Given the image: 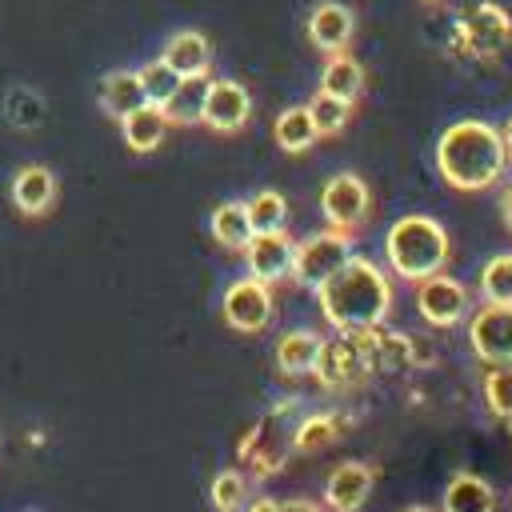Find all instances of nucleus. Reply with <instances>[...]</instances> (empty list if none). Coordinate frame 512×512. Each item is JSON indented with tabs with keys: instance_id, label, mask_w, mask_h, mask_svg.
Wrapping results in <instances>:
<instances>
[{
	"instance_id": "f257e3e1",
	"label": "nucleus",
	"mask_w": 512,
	"mask_h": 512,
	"mask_svg": "<svg viewBox=\"0 0 512 512\" xmlns=\"http://www.w3.org/2000/svg\"><path fill=\"white\" fill-rule=\"evenodd\" d=\"M320 300L324 320L336 332H364L384 324L388 308H392V284L380 272V264L364 260V256H348L324 284L312 288Z\"/></svg>"
},
{
	"instance_id": "f03ea898",
	"label": "nucleus",
	"mask_w": 512,
	"mask_h": 512,
	"mask_svg": "<svg viewBox=\"0 0 512 512\" xmlns=\"http://www.w3.org/2000/svg\"><path fill=\"white\" fill-rule=\"evenodd\" d=\"M508 152L500 140V128L484 120H456L436 140V168L448 188L456 192H480L492 188L504 176Z\"/></svg>"
},
{
	"instance_id": "7ed1b4c3",
	"label": "nucleus",
	"mask_w": 512,
	"mask_h": 512,
	"mask_svg": "<svg viewBox=\"0 0 512 512\" xmlns=\"http://www.w3.org/2000/svg\"><path fill=\"white\" fill-rule=\"evenodd\" d=\"M384 256L388 268L404 280H424L432 272H444L448 264V232L440 220L408 212L400 220H392L388 236H384Z\"/></svg>"
},
{
	"instance_id": "20e7f679",
	"label": "nucleus",
	"mask_w": 512,
	"mask_h": 512,
	"mask_svg": "<svg viewBox=\"0 0 512 512\" xmlns=\"http://www.w3.org/2000/svg\"><path fill=\"white\" fill-rule=\"evenodd\" d=\"M348 256H352L348 232L324 228V232H312L308 240L296 244V252H292V272H288V276H292L296 284H304V288H316V284H324Z\"/></svg>"
},
{
	"instance_id": "39448f33",
	"label": "nucleus",
	"mask_w": 512,
	"mask_h": 512,
	"mask_svg": "<svg viewBox=\"0 0 512 512\" xmlns=\"http://www.w3.org/2000/svg\"><path fill=\"white\" fill-rule=\"evenodd\" d=\"M320 208H324V220L336 228V232H352L368 220V208H372V192L360 176L352 172H340L332 176L324 188H320Z\"/></svg>"
},
{
	"instance_id": "423d86ee",
	"label": "nucleus",
	"mask_w": 512,
	"mask_h": 512,
	"mask_svg": "<svg viewBox=\"0 0 512 512\" xmlns=\"http://www.w3.org/2000/svg\"><path fill=\"white\" fill-rule=\"evenodd\" d=\"M220 312H224V324L236 332H264L272 320V288L264 280L244 276V280L224 288Z\"/></svg>"
},
{
	"instance_id": "0eeeda50",
	"label": "nucleus",
	"mask_w": 512,
	"mask_h": 512,
	"mask_svg": "<svg viewBox=\"0 0 512 512\" xmlns=\"http://www.w3.org/2000/svg\"><path fill=\"white\" fill-rule=\"evenodd\" d=\"M416 308L432 328H452L468 316V288L444 272H432L416 288Z\"/></svg>"
},
{
	"instance_id": "6e6552de",
	"label": "nucleus",
	"mask_w": 512,
	"mask_h": 512,
	"mask_svg": "<svg viewBox=\"0 0 512 512\" xmlns=\"http://www.w3.org/2000/svg\"><path fill=\"white\" fill-rule=\"evenodd\" d=\"M252 116V96L240 80H208L204 92V108H200V124L212 132H240Z\"/></svg>"
},
{
	"instance_id": "1a4fd4ad",
	"label": "nucleus",
	"mask_w": 512,
	"mask_h": 512,
	"mask_svg": "<svg viewBox=\"0 0 512 512\" xmlns=\"http://www.w3.org/2000/svg\"><path fill=\"white\" fill-rule=\"evenodd\" d=\"M472 352L488 364H512V304H484L468 320Z\"/></svg>"
},
{
	"instance_id": "9d476101",
	"label": "nucleus",
	"mask_w": 512,
	"mask_h": 512,
	"mask_svg": "<svg viewBox=\"0 0 512 512\" xmlns=\"http://www.w3.org/2000/svg\"><path fill=\"white\" fill-rule=\"evenodd\" d=\"M280 416H284V404L276 412H268L252 432L248 440L240 444V460L256 472V476H272L280 468V460L288 456L292 448V428H280Z\"/></svg>"
},
{
	"instance_id": "9b49d317",
	"label": "nucleus",
	"mask_w": 512,
	"mask_h": 512,
	"mask_svg": "<svg viewBox=\"0 0 512 512\" xmlns=\"http://www.w3.org/2000/svg\"><path fill=\"white\" fill-rule=\"evenodd\" d=\"M292 252H296V240L280 228V232H252V240L244 244V260H248V276L252 280H264V284H276L292 272Z\"/></svg>"
},
{
	"instance_id": "f8f14e48",
	"label": "nucleus",
	"mask_w": 512,
	"mask_h": 512,
	"mask_svg": "<svg viewBox=\"0 0 512 512\" xmlns=\"http://www.w3.org/2000/svg\"><path fill=\"white\" fill-rule=\"evenodd\" d=\"M60 188H56V172L48 164H20L12 172V184H8V200L20 216H44L52 212Z\"/></svg>"
},
{
	"instance_id": "ddd939ff",
	"label": "nucleus",
	"mask_w": 512,
	"mask_h": 512,
	"mask_svg": "<svg viewBox=\"0 0 512 512\" xmlns=\"http://www.w3.org/2000/svg\"><path fill=\"white\" fill-rule=\"evenodd\" d=\"M372 480L376 472L364 464V460H348V464H336L324 480V504L332 512H360L368 492H372Z\"/></svg>"
},
{
	"instance_id": "4468645a",
	"label": "nucleus",
	"mask_w": 512,
	"mask_h": 512,
	"mask_svg": "<svg viewBox=\"0 0 512 512\" xmlns=\"http://www.w3.org/2000/svg\"><path fill=\"white\" fill-rule=\"evenodd\" d=\"M352 32H356V16H352V8H344L340 0H324V4H316L312 8V16H308V40L320 48V52H344L348 48V40H352Z\"/></svg>"
},
{
	"instance_id": "2eb2a0df",
	"label": "nucleus",
	"mask_w": 512,
	"mask_h": 512,
	"mask_svg": "<svg viewBox=\"0 0 512 512\" xmlns=\"http://www.w3.org/2000/svg\"><path fill=\"white\" fill-rule=\"evenodd\" d=\"M160 60H164L176 76H208V68H212V44H208L204 32L180 28V32H172V36L164 40Z\"/></svg>"
},
{
	"instance_id": "dca6fc26",
	"label": "nucleus",
	"mask_w": 512,
	"mask_h": 512,
	"mask_svg": "<svg viewBox=\"0 0 512 512\" xmlns=\"http://www.w3.org/2000/svg\"><path fill=\"white\" fill-rule=\"evenodd\" d=\"M508 36H512V24H508L504 8H496V4H476L460 24V40H468L480 56L500 52L508 44Z\"/></svg>"
},
{
	"instance_id": "f3484780",
	"label": "nucleus",
	"mask_w": 512,
	"mask_h": 512,
	"mask_svg": "<svg viewBox=\"0 0 512 512\" xmlns=\"http://www.w3.org/2000/svg\"><path fill=\"white\" fill-rule=\"evenodd\" d=\"M168 116H164V108L160 104H140V108H132L128 116H120V136H124V144L132 148V152H156L160 144H164V136H168Z\"/></svg>"
},
{
	"instance_id": "a211bd4d",
	"label": "nucleus",
	"mask_w": 512,
	"mask_h": 512,
	"mask_svg": "<svg viewBox=\"0 0 512 512\" xmlns=\"http://www.w3.org/2000/svg\"><path fill=\"white\" fill-rule=\"evenodd\" d=\"M96 100H100V108H104L112 120H120V116H128L132 108L148 104L136 68H112V72H104V76H100V92H96Z\"/></svg>"
},
{
	"instance_id": "6ab92c4d",
	"label": "nucleus",
	"mask_w": 512,
	"mask_h": 512,
	"mask_svg": "<svg viewBox=\"0 0 512 512\" xmlns=\"http://www.w3.org/2000/svg\"><path fill=\"white\" fill-rule=\"evenodd\" d=\"M320 348H324V336L312 332V328H296V332H284L276 340V368L284 376H308L320 360Z\"/></svg>"
},
{
	"instance_id": "aec40b11",
	"label": "nucleus",
	"mask_w": 512,
	"mask_h": 512,
	"mask_svg": "<svg viewBox=\"0 0 512 512\" xmlns=\"http://www.w3.org/2000/svg\"><path fill=\"white\" fill-rule=\"evenodd\" d=\"M440 512H496V492L488 480H480L472 472H456L444 488Z\"/></svg>"
},
{
	"instance_id": "412c9836",
	"label": "nucleus",
	"mask_w": 512,
	"mask_h": 512,
	"mask_svg": "<svg viewBox=\"0 0 512 512\" xmlns=\"http://www.w3.org/2000/svg\"><path fill=\"white\" fill-rule=\"evenodd\" d=\"M208 228H212V240H216L220 248H232V252H244V244L252 240V224H248L244 200H224V204H216Z\"/></svg>"
},
{
	"instance_id": "4be33fe9",
	"label": "nucleus",
	"mask_w": 512,
	"mask_h": 512,
	"mask_svg": "<svg viewBox=\"0 0 512 512\" xmlns=\"http://www.w3.org/2000/svg\"><path fill=\"white\" fill-rule=\"evenodd\" d=\"M320 92L356 104L360 92H364V68H360L348 52H332L328 64H324V76H320Z\"/></svg>"
},
{
	"instance_id": "5701e85b",
	"label": "nucleus",
	"mask_w": 512,
	"mask_h": 512,
	"mask_svg": "<svg viewBox=\"0 0 512 512\" xmlns=\"http://www.w3.org/2000/svg\"><path fill=\"white\" fill-rule=\"evenodd\" d=\"M204 92H208V76H184L176 84V92L160 104L168 124H200V108H204Z\"/></svg>"
},
{
	"instance_id": "b1692460",
	"label": "nucleus",
	"mask_w": 512,
	"mask_h": 512,
	"mask_svg": "<svg viewBox=\"0 0 512 512\" xmlns=\"http://www.w3.org/2000/svg\"><path fill=\"white\" fill-rule=\"evenodd\" d=\"M272 136H276V144H280L284 152H308V148L320 140V136H316V124H312V116H308L304 104L280 112L276 124H272Z\"/></svg>"
},
{
	"instance_id": "393cba45",
	"label": "nucleus",
	"mask_w": 512,
	"mask_h": 512,
	"mask_svg": "<svg viewBox=\"0 0 512 512\" xmlns=\"http://www.w3.org/2000/svg\"><path fill=\"white\" fill-rule=\"evenodd\" d=\"M252 232H280L288 224V200L276 188H260L252 200H244Z\"/></svg>"
},
{
	"instance_id": "a878e982",
	"label": "nucleus",
	"mask_w": 512,
	"mask_h": 512,
	"mask_svg": "<svg viewBox=\"0 0 512 512\" xmlns=\"http://www.w3.org/2000/svg\"><path fill=\"white\" fill-rule=\"evenodd\" d=\"M336 436H340V416L316 412V416H304V420L292 428V448H296V452H316V448H328Z\"/></svg>"
},
{
	"instance_id": "bb28decb",
	"label": "nucleus",
	"mask_w": 512,
	"mask_h": 512,
	"mask_svg": "<svg viewBox=\"0 0 512 512\" xmlns=\"http://www.w3.org/2000/svg\"><path fill=\"white\" fill-rule=\"evenodd\" d=\"M480 296L484 304H512V252H496L480 268Z\"/></svg>"
},
{
	"instance_id": "cd10ccee",
	"label": "nucleus",
	"mask_w": 512,
	"mask_h": 512,
	"mask_svg": "<svg viewBox=\"0 0 512 512\" xmlns=\"http://www.w3.org/2000/svg\"><path fill=\"white\" fill-rule=\"evenodd\" d=\"M304 108H308V116H312V124H316V136H336V132H344V124H348V116H352V104H348V100H336V96H328V92H320V88H316V96H312Z\"/></svg>"
},
{
	"instance_id": "c85d7f7f",
	"label": "nucleus",
	"mask_w": 512,
	"mask_h": 512,
	"mask_svg": "<svg viewBox=\"0 0 512 512\" xmlns=\"http://www.w3.org/2000/svg\"><path fill=\"white\" fill-rule=\"evenodd\" d=\"M136 76H140V88H144V100H148V104H164V100L176 92V84L184 80V76H176L160 56L148 60V64H140Z\"/></svg>"
},
{
	"instance_id": "c756f323",
	"label": "nucleus",
	"mask_w": 512,
	"mask_h": 512,
	"mask_svg": "<svg viewBox=\"0 0 512 512\" xmlns=\"http://www.w3.org/2000/svg\"><path fill=\"white\" fill-rule=\"evenodd\" d=\"M208 496H212V508L216 512H240L244 508V496H248V480L236 468H224V472H216Z\"/></svg>"
},
{
	"instance_id": "7c9ffc66",
	"label": "nucleus",
	"mask_w": 512,
	"mask_h": 512,
	"mask_svg": "<svg viewBox=\"0 0 512 512\" xmlns=\"http://www.w3.org/2000/svg\"><path fill=\"white\" fill-rule=\"evenodd\" d=\"M484 400L496 416H512V364H496L488 376H484Z\"/></svg>"
},
{
	"instance_id": "2f4dec72",
	"label": "nucleus",
	"mask_w": 512,
	"mask_h": 512,
	"mask_svg": "<svg viewBox=\"0 0 512 512\" xmlns=\"http://www.w3.org/2000/svg\"><path fill=\"white\" fill-rule=\"evenodd\" d=\"M4 108H8V124H16V128H36L40 124V112H44L40 96L28 92V88H12L4 96Z\"/></svg>"
},
{
	"instance_id": "473e14b6",
	"label": "nucleus",
	"mask_w": 512,
	"mask_h": 512,
	"mask_svg": "<svg viewBox=\"0 0 512 512\" xmlns=\"http://www.w3.org/2000/svg\"><path fill=\"white\" fill-rule=\"evenodd\" d=\"M276 512H324V508L312 500H284V504H276Z\"/></svg>"
},
{
	"instance_id": "72a5a7b5",
	"label": "nucleus",
	"mask_w": 512,
	"mask_h": 512,
	"mask_svg": "<svg viewBox=\"0 0 512 512\" xmlns=\"http://www.w3.org/2000/svg\"><path fill=\"white\" fill-rule=\"evenodd\" d=\"M244 512H276V500H272V496H256Z\"/></svg>"
},
{
	"instance_id": "f704fd0d",
	"label": "nucleus",
	"mask_w": 512,
	"mask_h": 512,
	"mask_svg": "<svg viewBox=\"0 0 512 512\" xmlns=\"http://www.w3.org/2000/svg\"><path fill=\"white\" fill-rule=\"evenodd\" d=\"M500 212H504V224H508V232H512V184H508L504 196H500Z\"/></svg>"
},
{
	"instance_id": "c9c22d12",
	"label": "nucleus",
	"mask_w": 512,
	"mask_h": 512,
	"mask_svg": "<svg viewBox=\"0 0 512 512\" xmlns=\"http://www.w3.org/2000/svg\"><path fill=\"white\" fill-rule=\"evenodd\" d=\"M500 140H504V152L512 156V116H508V124L500 128Z\"/></svg>"
},
{
	"instance_id": "e433bc0d",
	"label": "nucleus",
	"mask_w": 512,
	"mask_h": 512,
	"mask_svg": "<svg viewBox=\"0 0 512 512\" xmlns=\"http://www.w3.org/2000/svg\"><path fill=\"white\" fill-rule=\"evenodd\" d=\"M404 512H436V508H424V504H412V508H404Z\"/></svg>"
}]
</instances>
